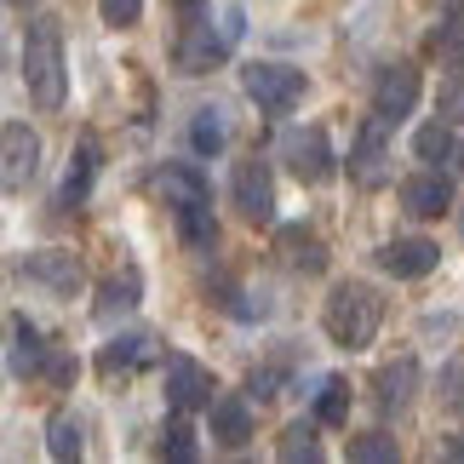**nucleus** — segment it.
Wrapping results in <instances>:
<instances>
[{"instance_id":"4468645a","label":"nucleus","mask_w":464,"mask_h":464,"mask_svg":"<svg viewBox=\"0 0 464 464\" xmlns=\"http://www.w3.org/2000/svg\"><path fill=\"white\" fill-rule=\"evenodd\" d=\"M276 253H281L287 270H304V276L327 270V246H321V236H315V229H304V224H287V229H281V236H276Z\"/></svg>"},{"instance_id":"6e6552de","label":"nucleus","mask_w":464,"mask_h":464,"mask_svg":"<svg viewBox=\"0 0 464 464\" xmlns=\"http://www.w3.org/2000/svg\"><path fill=\"white\" fill-rule=\"evenodd\" d=\"M419 110V69L413 63H390V69H379V81H372V115L384 121H407Z\"/></svg>"},{"instance_id":"20e7f679","label":"nucleus","mask_w":464,"mask_h":464,"mask_svg":"<svg viewBox=\"0 0 464 464\" xmlns=\"http://www.w3.org/2000/svg\"><path fill=\"white\" fill-rule=\"evenodd\" d=\"M41 172V132L29 121H6L0 127V184L6 189H29Z\"/></svg>"},{"instance_id":"e433bc0d","label":"nucleus","mask_w":464,"mask_h":464,"mask_svg":"<svg viewBox=\"0 0 464 464\" xmlns=\"http://www.w3.org/2000/svg\"><path fill=\"white\" fill-rule=\"evenodd\" d=\"M12 6H34V0H12Z\"/></svg>"},{"instance_id":"9d476101","label":"nucleus","mask_w":464,"mask_h":464,"mask_svg":"<svg viewBox=\"0 0 464 464\" xmlns=\"http://www.w3.org/2000/svg\"><path fill=\"white\" fill-rule=\"evenodd\" d=\"M281 155H287V167H293L298 184H327V178H333V144H327V132H321V127L287 132Z\"/></svg>"},{"instance_id":"b1692460","label":"nucleus","mask_w":464,"mask_h":464,"mask_svg":"<svg viewBox=\"0 0 464 464\" xmlns=\"http://www.w3.org/2000/svg\"><path fill=\"white\" fill-rule=\"evenodd\" d=\"M350 419V384L344 379H321L315 390V424H344Z\"/></svg>"},{"instance_id":"f03ea898","label":"nucleus","mask_w":464,"mask_h":464,"mask_svg":"<svg viewBox=\"0 0 464 464\" xmlns=\"http://www.w3.org/2000/svg\"><path fill=\"white\" fill-rule=\"evenodd\" d=\"M379 321H384V298L367 281H338L327 310H321V327L338 350H367L379 338Z\"/></svg>"},{"instance_id":"a211bd4d","label":"nucleus","mask_w":464,"mask_h":464,"mask_svg":"<svg viewBox=\"0 0 464 464\" xmlns=\"http://www.w3.org/2000/svg\"><path fill=\"white\" fill-rule=\"evenodd\" d=\"M150 355H155V338H150V333H121V338H110V344H103L98 367H103V372H132V367H144Z\"/></svg>"},{"instance_id":"7c9ffc66","label":"nucleus","mask_w":464,"mask_h":464,"mask_svg":"<svg viewBox=\"0 0 464 464\" xmlns=\"http://www.w3.org/2000/svg\"><path fill=\"white\" fill-rule=\"evenodd\" d=\"M436 46L448 52V58H464V0L448 6V17H441V29H436Z\"/></svg>"},{"instance_id":"cd10ccee","label":"nucleus","mask_w":464,"mask_h":464,"mask_svg":"<svg viewBox=\"0 0 464 464\" xmlns=\"http://www.w3.org/2000/svg\"><path fill=\"white\" fill-rule=\"evenodd\" d=\"M189 144H195V155H218L224 150V121H218V110H195Z\"/></svg>"},{"instance_id":"7ed1b4c3","label":"nucleus","mask_w":464,"mask_h":464,"mask_svg":"<svg viewBox=\"0 0 464 464\" xmlns=\"http://www.w3.org/2000/svg\"><path fill=\"white\" fill-rule=\"evenodd\" d=\"M241 86H246V98H253L258 110H270V115H287V110L304 103V75L287 69V63H246Z\"/></svg>"},{"instance_id":"f3484780","label":"nucleus","mask_w":464,"mask_h":464,"mask_svg":"<svg viewBox=\"0 0 464 464\" xmlns=\"http://www.w3.org/2000/svg\"><path fill=\"white\" fill-rule=\"evenodd\" d=\"M212 407V441H224V448H241L246 436H253V413H246L241 396H218L207 401Z\"/></svg>"},{"instance_id":"ddd939ff","label":"nucleus","mask_w":464,"mask_h":464,"mask_svg":"<svg viewBox=\"0 0 464 464\" xmlns=\"http://www.w3.org/2000/svg\"><path fill=\"white\" fill-rule=\"evenodd\" d=\"M401 207L413 212V218H441V212L453 207V184L430 167V172H419V178L401 184Z\"/></svg>"},{"instance_id":"2f4dec72","label":"nucleus","mask_w":464,"mask_h":464,"mask_svg":"<svg viewBox=\"0 0 464 464\" xmlns=\"http://www.w3.org/2000/svg\"><path fill=\"white\" fill-rule=\"evenodd\" d=\"M98 12H103L110 29H132L138 17H144V0H98Z\"/></svg>"},{"instance_id":"4be33fe9","label":"nucleus","mask_w":464,"mask_h":464,"mask_svg":"<svg viewBox=\"0 0 464 464\" xmlns=\"http://www.w3.org/2000/svg\"><path fill=\"white\" fill-rule=\"evenodd\" d=\"M453 132H448V121H430V127H419L413 132V155L424 160V167H441V160H453Z\"/></svg>"},{"instance_id":"dca6fc26","label":"nucleus","mask_w":464,"mask_h":464,"mask_svg":"<svg viewBox=\"0 0 464 464\" xmlns=\"http://www.w3.org/2000/svg\"><path fill=\"white\" fill-rule=\"evenodd\" d=\"M46 355H52V344L34 333V321L12 315V372H17V379H34V372L46 367Z\"/></svg>"},{"instance_id":"473e14b6","label":"nucleus","mask_w":464,"mask_h":464,"mask_svg":"<svg viewBox=\"0 0 464 464\" xmlns=\"http://www.w3.org/2000/svg\"><path fill=\"white\" fill-rule=\"evenodd\" d=\"M441 407H448V413H464V362L441 372Z\"/></svg>"},{"instance_id":"f704fd0d","label":"nucleus","mask_w":464,"mask_h":464,"mask_svg":"<svg viewBox=\"0 0 464 464\" xmlns=\"http://www.w3.org/2000/svg\"><path fill=\"white\" fill-rule=\"evenodd\" d=\"M448 459H464V436H453V441H448Z\"/></svg>"},{"instance_id":"423d86ee","label":"nucleus","mask_w":464,"mask_h":464,"mask_svg":"<svg viewBox=\"0 0 464 464\" xmlns=\"http://www.w3.org/2000/svg\"><path fill=\"white\" fill-rule=\"evenodd\" d=\"M396 178V160H390V138H384V121L372 115L362 132H355V150H350V184L355 189H384Z\"/></svg>"},{"instance_id":"5701e85b","label":"nucleus","mask_w":464,"mask_h":464,"mask_svg":"<svg viewBox=\"0 0 464 464\" xmlns=\"http://www.w3.org/2000/svg\"><path fill=\"white\" fill-rule=\"evenodd\" d=\"M350 459L355 464H396L401 459V441L390 436V430H367V436L350 441Z\"/></svg>"},{"instance_id":"1a4fd4ad","label":"nucleus","mask_w":464,"mask_h":464,"mask_svg":"<svg viewBox=\"0 0 464 464\" xmlns=\"http://www.w3.org/2000/svg\"><path fill=\"white\" fill-rule=\"evenodd\" d=\"M24 276L29 281H41L46 293H58V298H75L86 287V270H81V258L75 253H63V246H41V253H29L24 258Z\"/></svg>"},{"instance_id":"412c9836","label":"nucleus","mask_w":464,"mask_h":464,"mask_svg":"<svg viewBox=\"0 0 464 464\" xmlns=\"http://www.w3.org/2000/svg\"><path fill=\"white\" fill-rule=\"evenodd\" d=\"M92 172H98V150L81 144L75 160H69V178H63V207H81L86 195H92Z\"/></svg>"},{"instance_id":"bb28decb","label":"nucleus","mask_w":464,"mask_h":464,"mask_svg":"<svg viewBox=\"0 0 464 464\" xmlns=\"http://www.w3.org/2000/svg\"><path fill=\"white\" fill-rule=\"evenodd\" d=\"M138 304V276L127 270V276H115V281H103V293H98V315L110 321V315H121V310H132Z\"/></svg>"},{"instance_id":"c85d7f7f","label":"nucleus","mask_w":464,"mask_h":464,"mask_svg":"<svg viewBox=\"0 0 464 464\" xmlns=\"http://www.w3.org/2000/svg\"><path fill=\"white\" fill-rule=\"evenodd\" d=\"M436 115L448 121V127H453V121H464V63L453 69L448 81H441V92H436Z\"/></svg>"},{"instance_id":"2eb2a0df","label":"nucleus","mask_w":464,"mask_h":464,"mask_svg":"<svg viewBox=\"0 0 464 464\" xmlns=\"http://www.w3.org/2000/svg\"><path fill=\"white\" fill-rule=\"evenodd\" d=\"M413 390H419V362H413V355H401V362L379 367V379H372V396H379L384 413H401V407L413 401Z\"/></svg>"},{"instance_id":"c756f323","label":"nucleus","mask_w":464,"mask_h":464,"mask_svg":"<svg viewBox=\"0 0 464 464\" xmlns=\"http://www.w3.org/2000/svg\"><path fill=\"white\" fill-rule=\"evenodd\" d=\"M195 430L189 424H167V430H160V459H178V464H195Z\"/></svg>"},{"instance_id":"f8f14e48","label":"nucleus","mask_w":464,"mask_h":464,"mask_svg":"<svg viewBox=\"0 0 464 464\" xmlns=\"http://www.w3.org/2000/svg\"><path fill=\"white\" fill-rule=\"evenodd\" d=\"M379 264H384L396 281H419V276H430L436 264H441V246L424 241V236H396V241L379 253Z\"/></svg>"},{"instance_id":"c9c22d12","label":"nucleus","mask_w":464,"mask_h":464,"mask_svg":"<svg viewBox=\"0 0 464 464\" xmlns=\"http://www.w3.org/2000/svg\"><path fill=\"white\" fill-rule=\"evenodd\" d=\"M453 155H459V167H464V144H459V150H453Z\"/></svg>"},{"instance_id":"9b49d317","label":"nucleus","mask_w":464,"mask_h":464,"mask_svg":"<svg viewBox=\"0 0 464 464\" xmlns=\"http://www.w3.org/2000/svg\"><path fill=\"white\" fill-rule=\"evenodd\" d=\"M167 401L178 413H195V407L212 401V372L195 362V355H172L167 362Z\"/></svg>"},{"instance_id":"f257e3e1","label":"nucleus","mask_w":464,"mask_h":464,"mask_svg":"<svg viewBox=\"0 0 464 464\" xmlns=\"http://www.w3.org/2000/svg\"><path fill=\"white\" fill-rule=\"evenodd\" d=\"M24 86L41 110H63L69 69H63V24L58 17H29V29H24Z\"/></svg>"},{"instance_id":"6ab92c4d","label":"nucleus","mask_w":464,"mask_h":464,"mask_svg":"<svg viewBox=\"0 0 464 464\" xmlns=\"http://www.w3.org/2000/svg\"><path fill=\"white\" fill-rule=\"evenodd\" d=\"M155 195L167 207H189V201H207V184L195 167H160L155 172Z\"/></svg>"},{"instance_id":"0eeeda50","label":"nucleus","mask_w":464,"mask_h":464,"mask_svg":"<svg viewBox=\"0 0 464 464\" xmlns=\"http://www.w3.org/2000/svg\"><path fill=\"white\" fill-rule=\"evenodd\" d=\"M229 195H236L241 218L246 224H276V178L264 160H236L229 172Z\"/></svg>"},{"instance_id":"a878e982","label":"nucleus","mask_w":464,"mask_h":464,"mask_svg":"<svg viewBox=\"0 0 464 464\" xmlns=\"http://www.w3.org/2000/svg\"><path fill=\"white\" fill-rule=\"evenodd\" d=\"M46 453L52 459H81V424L69 419V413H52V424H46Z\"/></svg>"},{"instance_id":"aec40b11","label":"nucleus","mask_w":464,"mask_h":464,"mask_svg":"<svg viewBox=\"0 0 464 464\" xmlns=\"http://www.w3.org/2000/svg\"><path fill=\"white\" fill-rule=\"evenodd\" d=\"M172 218H178V236H184L189 246H218V224H212V207L207 201H189V207H172Z\"/></svg>"},{"instance_id":"39448f33","label":"nucleus","mask_w":464,"mask_h":464,"mask_svg":"<svg viewBox=\"0 0 464 464\" xmlns=\"http://www.w3.org/2000/svg\"><path fill=\"white\" fill-rule=\"evenodd\" d=\"M229 58V41H224V29H212V17H189L184 34H178V46H172V63H178V75H212Z\"/></svg>"},{"instance_id":"393cba45","label":"nucleus","mask_w":464,"mask_h":464,"mask_svg":"<svg viewBox=\"0 0 464 464\" xmlns=\"http://www.w3.org/2000/svg\"><path fill=\"white\" fill-rule=\"evenodd\" d=\"M287 464H298V459H321V448H315V419H293L287 430H281V448H276Z\"/></svg>"},{"instance_id":"72a5a7b5","label":"nucleus","mask_w":464,"mask_h":464,"mask_svg":"<svg viewBox=\"0 0 464 464\" xmlns=\"http://www.w3.org/2000/svg\"><path fill=\"white\" fill-rule=\"evenodd\" d=\"M253 396H258V401L281 396V367H264V372H253Z\"/></svg>"}]
</instances>
